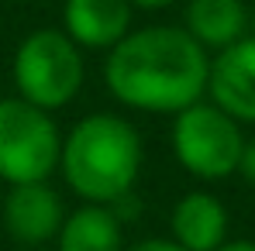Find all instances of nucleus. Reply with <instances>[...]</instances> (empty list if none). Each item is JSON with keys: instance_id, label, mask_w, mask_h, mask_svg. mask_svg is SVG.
<instances>
[{"instance_id": "f03ea898", "label": "nucleus", "mask_w": 255, "mask_h": 251, "mask_svg": "<svg viewBox=\"0 0 255 251\" xmlns=\"http://www.w3.org/2000/svg\"><path fill=\"white\" fill-rule=\"evenodd\" d=\"M141 159L145 148L138 131L118 114H86L73 124L59 148V168L66 186L80 200L100 207H111L134 189Z\"/></svg>"}, {"instance_id": "423d86ee", "label": "nucleus", "mask_w": 255, "mask_h": 251, "mask_svg": "<svg viewBox=\"0 0 255 251\" xmlns=\"http://www.w3.org/2000/svg\"><path fill=\"white\" fill-rule=\"evenodd\" d=\"M207 96L238 124H255V38H238L211 59Z\"/></svg>"}, {"instance_id": "0eeeda50", "label": "nucleus", "mask_w": 255, "mask_h": 251, "mask_svg": "<svg viewBox=\"0 0 255 251\" xmlns=\"http://www.w3.org/2000/svg\"><path fill=\"white\" fill-rule=\"evenodd\" d=\"M66 213L62 200L48 182H21L10 186L7 200H3V224L7 234L24 245V248H38L45 241H52L62 227Z\"/></svg>"}, {"instance_id": "ddd939ff", "label": "nucleus", "mask_w": 255, "mask_h": 251, "mask_svg": "<svg viewBox=\"0 0 255 251\" xmlns=\"http://www.w3.org/2000/svg\"><path fill=\"white\" fill-rule=\"evenodd\" d=\"M238 172L249 179L255 186V138L252 141H245V148H242V162H238Z\"/></svg>"}, {"instance_id": "f257e3e1", "label": "nucleus", "mask_w": 255, "mask_h": 251, "mask_svg": "<svg viewBox=\"0 0 255 251\" xmlns=\"http://www.w3.org/2000/svg\"><path fill=\"white\" fill-rule=\"evenodd\" d=\"M211 55L183 28L152 24L128 31L104 59L107 93L131 110L179 114L204 100Z\"/></svg>"}, {"instance_id": "39448f33", "label": "nucleus", "mask_w": 255, "mask_h": 251, "mask_svg": "<svg viewBox=\"0 0 255 251\" xmlns=\"http://www.w3.org/2000/svg\"><path fill=\"white\" fill-rule=\"evenodd\" d=\"M62 134L38 107L21 96L0 100V179L10 186L21 182H48L59 168Z\"/></svg>"}, {"instance_id": "9b49d317", "label": "nucleus", "mask_w": 255, "mask_h": 251, "mask_svg": "<svg viewBox=\"0 0 255 251\" xmlns=\"http://www.w3.org/2000/svg\"><path fill=\"white\" fill-rule=\"evenodd\" d=\"M59 251H125V231L111 207L83 203L66 213L59 227Z\"/></svg>"}, {"instance_id": "f8f14e48", "label": "nucleus", "mask_w": 255, "mask_h": 251, "mask_svg": "<svg viewBox=\"0 0 255 251\" xmlns=\"http://www.w3.org/2000/svg\"><path fill=\"white\" fill-rule=\"evenodd\" d=\"M125 251H183L172 238H141L134 245H125Z\"/></svg>"}, {"instance_id": "4468645a", "label": "nucleus", "mask_w": 255, "mask_h": 251, "mask_svg": "<svg viewBox=\"0 0 255 251\" xmlns=\"http://www.w3.org/2000/svg\"><path fill=\"white\" fill-rule=\"evenodd\" d=\"M131 7H138V10H162V7H169L172 0H128Z\"/></svg>"}, {"instance_id": "9d476101", "label": "nucleus", "mask_w": 255, "mask_h": 251, "mask_svg": "<svg viewBox=\"0 0 255 251\" xmlns=\"http://www.w3.org/2000/svg\"><path fill=\"white\" fill-rule=\"evenodd\" d=\"M245 24H249V10L242 0H190L183 31L204 52L207 48L221 52L238 38H245Z\"/></svg>"}, {"instance_id": "7ed1b4c3", "label": "nucleus", "mask_w": 255, "mask_h": 251, "mask_svg": "<svg viewBox=\"0 0 255 251\" xmlns=\"http://www.w3.org/2000/svg\"><path fill=\"white\" fill-rule=\"evenodd\" d=\"M83 48H76L59 28L31 31L14 52L17 96L45 114L73 103L83 86Z\"/></svg>"}, {"instance_id": "1a4fd4ad", "label": "nucleus", "mask_w": 255, "mask_h": 251, "mask_svg": "<svg viewBox=\"0 0 255 251\" xmlns=\"http://www.w3.org/2000/svg\"><path fill=\"white\" fill-rule=\"evenodd\" d=\"M169 227L183 251H217L228 241V207L214 193L193 189L172 207Z\"/></svg>"}, {"instance_id": "6e6552de", "label": "nucleus", "mask_w": 255, "mask_h": 251, "mask_svg": "<svg viewBox=\"0 0 255 251\" xmlns=\"http://www.w3.org/2000/svg\"><path fill=\"white\" fill-rule=\"evenodd\" d=\"M134 7L128 0H66L62 35L76 48H114L131 31Z\"/></svg>"}, {"instance_id": "2eb2a0df", "label": "nucleus", "mask_w": 255, "mask_h": 251, "mask_svg": "<svg viewBox=\"0 0 255 251\" xmlns=\"http://www.w3.org/2000/svg\"><path fill=\"white\" fill-rule=\"evenodd\" d=\"M217 251H255V241H224Z\"/></svg>"}, {"instance_id": "20e7f679", "label": "nucleus", "mask_w": 255, "mask_h": 251, "mask_svg": "<svg viewBox=\"0 0 255 251\" xmlns=\"http://www.w3.org/2000/svg\"><path fill=\"white\" fill-rule=\"evenodd\" d=\"M245 134L235 117L217 110L211 100H197L172 121V152L190 175L217 182L238 172Z\"/></svg>"}]
</instances>
